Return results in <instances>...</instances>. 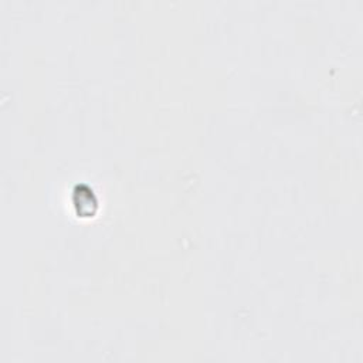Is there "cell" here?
Wrapping results in <instances>:
<instances>
[{
	"label": "cell",
	"instance_id": "6da1fadb",
	"mask_svg": "<svg viewBox=\"0 0 363 363\" xmlns=\"http://www.w3.org/2000/svg\"><path fill=\"white\" fill-rule=\"evenodd\" d=\"M72 204L77 210L78 217H82V218L94 217L99 208V203L95 191L89 184H85V183L75 186L72 191Z\"/></svg>",
	"mask_w": 363,
	"mask_h": 363
}]
</instances>
